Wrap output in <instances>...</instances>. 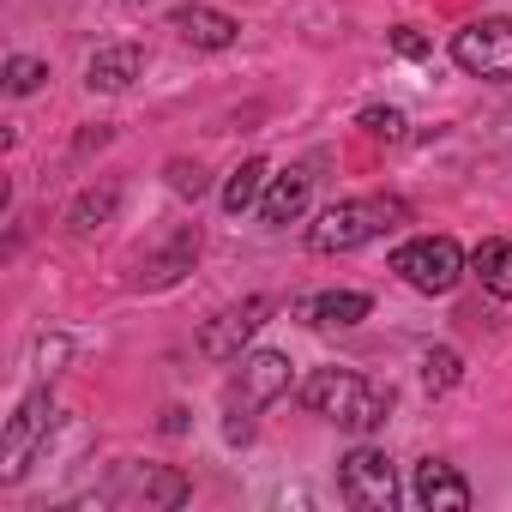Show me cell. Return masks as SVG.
<instances>
[{
    "label": "cell",
    "mask_w": 512,
    "mask_h": 512,
    "mask_svg": "<svg viewBox=\"0 0 512 512\" xmlns=\"http://www.w3.org/2000/svg\"><path fill=\"white\" fill-rule=\"evenodd\" d=\"M296 398H302V410H314V416H326V422H338V428H350V434H374V428L392 416V392L374 386V380L356 374V368H314V374L296 386Z\"/></svg>",
    "instance_id": "6da1fadb"
},
{
    "label": "cell",
    "mask_w": 512,
    "mask_h": 512,
    "mask_svg": "<svg viewBox=\"0 0 512 512\" xmlns=\"http://www.w3.org/2000/svg\"><path fill=\"white\" fill-rule=\"evenodd\" d=\"M404 217H410V205H404V199H392V193L338 199V205H326V211H320V223L308 229V247H314V253H356V247H368L374 235L398 229Z\"/></svg>",
    "instance_id": "7a4b0ae2"
},
{
    "label": "cell",
    "mask_w": 512,
    "mask_h": 512,
    "mask_svg": "<svg viewBox=\"0 0 512 512\" xmlns=\"http://www.w3.org/2000/svg\"><path fill=\"white\" fill-rule=\"evenodd\" d=\"M290 368L296 362L284 350H253V356H241V368L229 380V422H223V440L229 446H247L253 440V410H266V404H278L290 392V380H296Z\"/></svg>",
    "instance_id": "3957f363"
},
{
    "label": "cell",
    "mask_w": 512,
    "mask_h": 512,
    "mask_svg": "<svg viewBox=\"0 0 512 512\" xmlns=\"http://www.w3.org/2000/svg\"><path fill=\"white\" fill-rule=\"evenodd\" d=\"M392 272L422 296H446L464 278V247L452 235H416V241H404L392 253Z\"/></svg>",
    "instance_id": "277c9868"
},
{
    "label": "cell",
    "mask_w": 512,
    "mask_h": 512,
    "mask_svg": "<svg viewBox=\"0 0 512 512\" xmlns=\"http://www.w3.org/2000/svg\"><path fill=\"white\" fill-rule=\"evenodd\" d=\"M49 428H55V392L37 386L13 416H7V434H0V482H19L37 458V446H49Z\"/></svg>",
    "instance_id": "5b68a950"
},
{
    "label": "cell",
    "mask_w": 512,
    "mask_h": 512,
    "mask_svg": "<svg viewBox=\"0 0 512 512\" xmlns=\"http://www.w3.org/2000/svg\"><path fill=\"white\" fill-rule=\"evenodd\" d=\"M452 61L470 79L512 85V19H470L464 31H452Z\"/></svg>",
    "instance_id": "8992f818"
},
{
    "label": "cell",
    "mask_w": 512,
    "mask_h": 512,
    "mask_svg": "<svg viewBox=\"0 0 512 512\" xmlns=\"http://www.w3.org/2000/svg\"><path fill=\"white\" fill-rule=\"evenodd\" d=\"M338 488L362 512H392L398 506V470H392V458L380 446H350L338 458Z\"/></svg>",
    "instance_id": "52a82bcc"
},
{
    "label": "cell",
    "mask_w": 512,
    "mask_h": 512,
    "mask_svg": "<svg viewBox=\"0 0 512 512\" xmlns=\"http://www.w3.org/2000/svg\"><path fill=\"white\" fill-rule=\"evenodd\" d=\"M103 500H127V506L175 512V506H187V500H193V482H187L181 470H169V464H127Z\"/></svg>",
    "instance_id": "ba28073f"
},
{
    "label": "cell",
    "mask_w": 512,
    "mask_h": 512,
    "mask_svg": "<svg viewBox=\"0 0 512 512\" xmlns=\"http://www.w3.org/2000/svg\"><path fill=\"white\" fill-rule=\"evenodd\" d=\"M266 314H272V296H247V302L223 308L217 320H205V332H199V356H205V362H241V344L266 326Z\"/></svg>",
    "instance_id": "9c48e42d"
},
{
    "label": "cell",
    "mask_w": 512,
    "mask_h": 512,
    "mask_svg": "<svg viewBox=\"0 0 512 512\" xmlns=\"http://www.w3.org/2000/svg\"><path fill=\"white\" fill-rule=\"evenodd\" d=\"M193 260H199V223H181L157 253H145L139 260V290H169V284H181L187 272H193Z\"/></svg>",
    "instance_id": "30bf717a"
},
{
    "label": "cell",
    "mask_w": 512,
    "mask_h": 512,
    "mask_svg": "<svg viewBox=\"0 0 512 512\" xmlns=\"http://www.w3.org/2000/svg\"><path fill=\"white\" fill-rule=\"evenodd\" d=\"M410 500L422 512H464L470 506V482L446 464V458H422L416 476H410Z\"/></svg>",
    "instance_id": "8fae6325"
},
{
    "label": "cell",
    "mask_w": 512,
    "mask_h": 512,
    "mask_svg": "<svg viewBox=\"0 0 512 512\" xmlns=\"http://www.w3.org/2000/svg\"><path fill=\"white\" fill-rule=\"evenodd\" d=\"M169 25H175V37L181 43H193V49H229L235 37H241V19H229V13H217V7H175L169 13Z\"/></svg>",
    "instance_id": "7c38bea8"
},
{
    "label": "cell",
    "mask_w": 512,
    "mask_h": 512,
    "mask_svg": "<svg viewBox=\"0 0 512 512\" xmlns=\"http://www.w3.org/2000/svg\"><path fill=\"white\" fill-rule=\"evenodd\" d=\"M139 73H145V49H139V43H109V49H97V55L85 61V85L103 91V97L127 91Z\"/></svg>",
    "instance_id": "4fadbf2b"
},
{
    "label": "cell",
    "mask_w": 512,
    "mask_h": 512,
    "mask_svg": "<svg viewBox=\"0 0 512 512\" xmlns=\"http://www.w3.org/2000/svg\"><path fill=\"white\" fill-rule=\"evenodd\" d=\"M296 314H302L308 326H320V332H350V326H362V320L374 314V302H368L362 290H326V296H308Z\"/></svg>",
    "instance_id": "5bb4252c"
},
{
    "label": "cell",
    "mask_w": 512,
    "mask_h": 512,
    "mask_svg": "<svg viewBox=\"0 0 512 512\" xmlns=\"http://www.w3.org/2000/svg\"><path fill=\"white\" fill-rule=\"evenodd\" d=\"M308 199H314V175H308V169H284V175H272V187L260 193V217H266L272 229H284V223H296V217L308 211Z\"/></svg>",
    "instance_id": "9a60e30c"
},
{
    "label": "cell",
    "mask_w": 512,
    "mask_h": 512,
    "mask_svg": "<svg viewBox=\"0 0 512 512\" xmlns=\"http://www.w3.org/2000/svg\"><path fill=\"white\" fill-rule=\"evenodd\" d=\"M115 211H121V181L85 187V193L73 199V211H67V229H73L79 241H91L97 229H109V223H115Z\"/></svg>",
    "instance_id": "2e32d148"
},
{
    "label": "cell",
    "mask_w": 512,
    "mask_h": 512,
    "mask_svg": "<svg viewBox=\"0 0 512 512\" xmlns=\"http://www.w3.org/2000/svg\"><path fill=\"white\" fill-rule=\"evenodd\" d=\"M470 272L482 278L488 296H506V302H512V241H482V247L470 253Z\"/></svg>",
    "instance_id": "e0dca14e"
},
{
    "label": "cell",
    "mask_w": 512,
    "mask_h": 512,
    "mask_svg": "<svg viewBox=\"0 0 512 512\" xmlns=\"http://www.w3.org/2000/svg\"><path fill=\"white\" fill-rule=\"evenodd\" d=\"M272 181V169H266V157H247L229 181H223V211L229 217H241V211H253V205H260V187Z\"/></svg>",
    "instance_id": "ac0fdd59"
},
{
    "label": "cell",
    "mask_w": 512,
    "mask_h": 512,
    "mask_svg": "<svg viewBox=\"0 0 512 512\" xmlns=\"http://www.w3.org/2000/svg\"><path fill=\"white\" fill-rule=\"evenodd\" d=\"M458 380H464V356L458 350H446V344L440 350H422V392L428 398H446Z\"/></svg>",
    "instance_id": "d6986e66"
},
{
    "label": "cell",
    "mask_w": 512,
    "mask_h": 512,
    "mask_svg": "<svg viewBox=\"0 0 512 512\" xmlns=\"http://www.w3.org/2000/svg\"><path fill=\"white\" fill-rule=\"evenodd\" d=\"M43 79H49V67H43L37 55H13V61H7V91H13V97L43 91Z\"/></svg>",
    "instance_id": "ffe728a7"
},
{
    "label": "cell",
    "mask_w": 512,
    "mask_h": 512,
    "mask_svg": "<svg viewBox=\"0 0 512 512\" xmlns=\"http://www.w3.org/2000/svg\"><path fill=\"white\" fill-rule=\"evenodd\" d=\"M362 133H374V139H404V115L386 109V103H374V109H362Z\"/></svg>",
    "instance_id": "44dd1931"
},
{
    "label": "cell",
    "mask_w": 512,
    "mask_h": 512,
    "mask_svg": "<svg viewBox=\"0 0 512 512\" xmlns=\"http://www.w3.org/2000/svg\"><path fill=\"white\" fill-rule=\"evenodd\" d=\"M169 187H175L181 199H199V193H205L211 181H205V169H199V163H187V157H175V163H169Z\"/></svg>",
    "instance_id": "7402d4cb"
},
{
    "label": "cell",
    "mask_w": 512,
    "mask_h": 512,
    "mask_svg": "<svg viewBox=\"0 0 512 512\" xmlns=\"http://www.w3.org/2000/svg\"><path fill=\"white\" fill-rule=\"evenodd\" d=\"M392 55H404V61H428V37L410 31V25H398V31H392Z\"/></svg>",
    "instance_id": "603a6c76"
},
{
    "label": "cell",
    "mask_w": 512,
    "mask_h": 512,
    "mask_svg": "<svg viewBox=\"0 0 512 512\" xmlns=\"http://www.w3.org/2000/svg\"><path fill=\"white\" fill-rule=\"evenodd\" d=\"M187 428V410H163V434H181Z\"/></svg>",
    "instance_id": "cb8c5ba5"
}]
</instances>
